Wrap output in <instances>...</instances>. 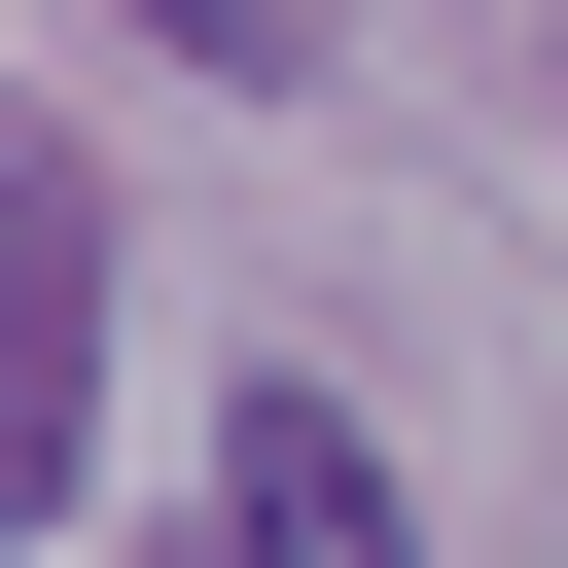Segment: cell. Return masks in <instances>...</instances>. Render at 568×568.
Returning <instances> with one entry per match:
<instances>
[{
	"label": "cell",
	"instance_id": "1",
	"mask_svg": "<svg viewBox=\"0 0 568 568\" xmlns=\"http://www.w3.org/2000/svg\"><path fill=\"white\" fill-rule=\"evenodd\" d=\"M71 390H106V213L36 178L0 213V497H71Z\"/></svg>",
	"mask_w": 568,
	"mask_h": 568
},
{
	"label": "cell",
	"instance_id": "2",
	"mask_svg": "<svg viewBox=\"0 0 568 568\" xmlns=\"http://www.w3.org/2000/svg\"><path fill=\"white\" fill-rule=\"evenodd\" d=\"M213 568H390V462H355V390H248V426H213Z\"/></svg>",
	"mask_w": 568,
	"mask_h": 568
},
{
	"label": "cell",
	"instance_id": "3",
	"mask_svg": "<svg viewBox=\"0 0 568 568\" xmlns=\"http://www.w3.org/2000/svg\"><path fill=\"white\" fill-rule=\"evenodd\" d=\"M142 36H178V71H320V0H142Z\"/></svg>",
	"mask_w": 568,
	"mask_h": 568
}]
</instances>
